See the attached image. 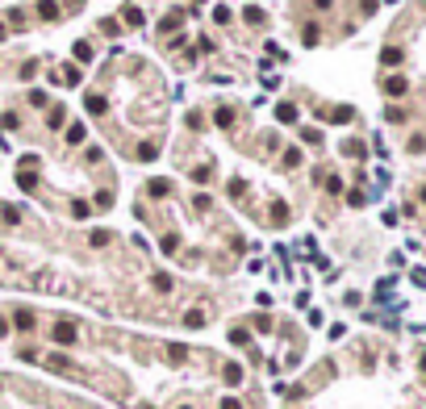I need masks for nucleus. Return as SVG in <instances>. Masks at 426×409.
Segmentation results:
<instances>
[{
  "mask_svg": "<svg viewBox=\"0 0 426 409\" xmlns=\"http://www.w3.org/2000/svg\"><path fill=\"white\" fill-rule=\"evenodd\" d=\"M405 88H410V84H405L401 75H389V80H384V92H389V96H405Z\"/></svg>",
  "mask_w": 426,
  "mask_h": 409,
  "instance_id": "nucleus-1",
  "label": "nucleus"
},
{
  "mask_svg": "<svg viewBox=\"0 0 426 409\" xmlns=\"http://www.w3.org/2000/svg\"><path fill=\"white\" fill-rule=\"evenodd\" d=\"M54 338H59V342H75V326H71V322H59V326H54Z\"/></svg>",
  "mask_w": 426,
  "mask_h": 409,
  "instance_id": "nucleus-2",
  "label": "nucleus"
},
{
  "mask_svg": "<svg viewBox=\"0 0 426 409\" xmlns=\"http://www.w3.org/2000/svg\"><path fill=\"white\" fill-rule=\"evenodd\" d=\"M184 322H188V326H205V309H188Z\"/></svg>",
  "mask_w": 426,
  "mask_h": 409,
  "instance_id": "nucleus-3",
  "label": "nucleus"
},
{
  "mask_svg": "<svg viewBox=\"0 0 426 409\" xmlns=\"http://www.w3.org/2000/svg\"><path fill=\"white\" fill-rule=\"evenodd\" d=\"M238 380H242V367L230 363V367H226V384H238Z\"/></svg>",
  "mask_w": 426,
  "mask_h": 409,
  "instance_id": "nucleus-4",
  "label": "nucleus"
},
{
  "mask_svg": "<svg viewBox=\"0 0 426 409\" xmlns=\"http://www.w3.org/2000/svg\"><path fill=\"white\" fill-rule=\"evenodd\" d=\"M121 17H126V25H142V9H126Z\"/></svg>",
  "mask_w": 426,
  "mask_h": 409,
  "instance_id": "nucleus-5",
  "label": "nucleus"
},
{
  "mask_svg": "<svg viewBox=\"0 0 426 409\" xmlns=\"http://www.w3.org/2000/svg\"><path fill=\"white\" fill-rule=\"evenodd\" d=\"M150 197H167V180H150Z\"/></svg>",
  "mask_w": 426,
  "mask_h": 409,
  "instance_id": "nucleus-6",
  "label": "nucleus"
},
{
  "mask_svg": "<svg viewBox=\"0 0 426 409\" xmlns=\"http://www.w3.org/2000/svg\"><path fill=\"white\" fill-rule=\"evenodd\" d=\"M276 117H280V121H297V109H293V105H280Z\"/></svg>",
  "mask_w": 426,
  "mask_h": 409,
  "instance_id": "nucleus-7",
  "label": "nucleus"
},
{
  "mask_svg": "<svg viewBox=\"0 0 426 409\" xmlns=\"http://www.w3.org/2000/svg\"><path fill=\"white\" fill-rule=\"evenodd\" d=\"M109 242H113L109 230H96V234H92V246H109Z\"/></svg>",
  "mask_w": 426,
  "mask_h": 409,
  "instance_id": "nucleus-8",
  "label": "nucleus"
},
{
  "mask_svg": "<svg viewBox=\"0 0 426 409\" xmlns=\"http://www.w3.org/2000/svg\"><path fill=\"white\" fill-rule=\"evenodd\" d=\"M380 59H384V63H389V67H393V63H401V50H397V46H389V50H384Z\"/></svg>",
  "mask_w": 426,
  "mask_h": 409,
  "instance_id": "nucleus-9",
  "label": "nucleus"
},
{
  "mask_svg": "<svg viewBox=\"0 0 426 409\" xmlns=\"http://www.w3.org/2000/svg\"><path fill=\"white\" fill-rule=\"evenodd\" d=\"M75 59H80V63H88V59H92V46H88V42H80V46H75Z\"/></svg>",
  "mask_w": 426,
  "mask_h": 409,
  "instance_id": "nucleus-10",
  "label": "nucleus"
},
{
  "mask_svg": "<svg viewBox=\"0 0 426 409\" xmlns=\"http://www.w3.org/2000/svg\"><path fill=\"white\" fill-rule=\"evenodd\" d=\"M88 109H92V113H105V96H88Z\"/></svg>",
  "mask_w": 426,
  "mask_h": 409,
  "instance_id": "nucleus-11",
  "label": "nucleus"
},
{
  "mask_svg": "<svg viewBox=\"0 0 426 409\" xmlns=\"http://www.w3.org/2000/svg\"><path fill=\"white\" fill-rule=\"evenodd\" d=\"M222 409H242V405H238L234 397H226V401H222Z\"/></svg>",
  "mask_w": 426,
  "mask_h": 409,
  "instance_id": "nucleus-12",
  "label": "nucleus"
},
{
  "mask_svg": "<svg viewBox=\"0 0 426 409\" xmlns=\"http://www.w3.org/2000/svg\"><path fill=\"white\" fill-rule=\"evenodd\" d=\"M422 201H426V188H422Z\"/></svg>",
  "mask_w": 426,
  "mask_h": 409,
  "instance_id": "nucleus-13",
  "label": "nucleus"
},
{
  "mask_svg": "<svg viewBox=\"0 0 426 409\" xmlns=\"http://www.w3.org/2000/svg\"><path fill=\"white\" fill-rule=\"evenodd\" d=\"M197 5H201V0H197Z\"/></svg>",
  "mask_w": 426,
  "mask_h": 409,
  "instance_id": "nucleus-14",
  "label": "nucleus"
}]
</instances>
